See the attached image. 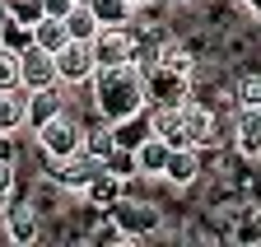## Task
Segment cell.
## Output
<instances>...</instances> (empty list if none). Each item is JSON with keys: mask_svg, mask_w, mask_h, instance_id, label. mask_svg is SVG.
I'll list each match as a JSON object with an SVG mask.
<instances>
[{"mask_svg": "<svg viewBox=\"0 0 261 247\" xmlns=\"http://www.w3.org/2000/svg\"><path fill=\"white\" fill-rule=\"evenodd\" d=\"M93 107L103 121H121V117H136L149 107L145 98V75L140 66H112V70H98L93 75Z\"/></svg>", "mask_w": 261, "mask_h": 247, "instance_id": "6da1fadb", "label": "cell"}, {"mask_svg": "<svg viewBox=\"0 0 261 247\" xmlns=\"http://www.w3.org/2000/svg\"><path fill=\"white\" fill-rule=\"evenodd\" d=\"M33 140H38V149L47 154V159H65V154H75V149H84V126L75 117H51V121H42L38 131H33Z\"/></svg>", "mask_w": 261, "mask_h": 247, "instance_id": "7a4b0ae2", "label": "cell"}, {"mask_svg": "<svg viewBox=\"0 0 261 247\" xmlns=\"http://www.w3.org/2000/svg\"><path fill=\"white\" fill-rule=\"evenodd\" d=\"M108 214L117 219V229H121L126 238H154V233L163 229V210H159L154 201H130V196H121Z\"/></svg>", "mask_w": 261, "mask_h": 247, "instance_id": "3957f363", "label": "cell"}, {"mask_svg": "<svg viewBox=\"0 0 261 247\" xmlns=\"http://www.w3.org/2000/svg\"><path fill=\"white\" fill-rule=\"evenodd\" d=\"M136 33H130V23L126 28H98L93 33V61H98V70H112V66H136Z\"/></svg>", "mask_w": 261, "mask_h": 247, "instance_id": "277c9868", "label": "cell"}, {"mask_svg": "<svg viewBox=\"0 0 261 247\" xmlns=\"http://www.w3.org/2000/svg\"><path fill=\"white\" fill-rule=\"evenodd\" d=\"M56 75H61V89L70 84V89H80V84H93V75H98V61H93V42H80V38H70L61 51H56Z\"/></svg>", "mask_w": 261, "mask_h": 247, "instance_id": "5b68a950", "label": "cell"}, {"mask_svg": "<svg viewBox=\"0 0 261 247\" xmlns=\"http://www.w3.org/2000/svg\"><path fill=\"white\" fill-rule=\"evenodd\" d=\"M103 173V159H93V154L75 149V154H65V159H51V182H56V191H80Z\"/></svg>", "mask_w": 261, "mask_h": 247, "instance_id": "8992f818", "label": "cell"}, {"mask_svg": "<svg viewBox=\"0 0 261 247\" xmlns=\"http://www.w3.org/2000/svg\"><path fill=\"white\" fill-rule=\"evenodd\" d=\"M140 75H145V98L149 103H187L191 98V75H177L168 66H159V61H149Z\"/></svg>", "mask_w": 261, "mask_h": 247, "instance_id": "52a82bcc", "label": "cell"}, {"mask_svg": "<svg viewBox=\"0 0 261 247\" xmlns=\"http://www.w3.org/2000/svg\"><path fill=\"white\" fill-rule=\"evenodd\" d=\"M19 84H23V89H51V84H61V75H56V56L42 51L38 42H33L28 51H19Z\"/></svg>", "mask_w": 261, "mask_h": 247, "instance_id": "ba28073f", "label": "cell"}, {"mask_svg": "<svg viewBox=\"0 0 261 247\" xmlns=\"http://www.w3.org/2000/svg\"><path fill=\"white\" fill-rule=\"evenodd\" d=\"M201 173H205V154L196 149V145L168 149V168H163V182H168V187H182V191H187Z\"/></svg>", "mask_w": 261, "mask_h": 247, "instance_id": "9c48e42d", "label": "cell"}, {"mask_svg": "<svg viewBox=\"0 0 261 247\" xmlns=\"http://www.w3.org/2000/svg\"><path fill=\"white\" fill-rule=\"evenodd\" d=\"M233 149L243 159H261V103H243L233 117Z\"/></svg>", "mask_w": 261, "mask_h": 247, "instance_id": "30bf717a", "label": "cell"}, {"mask_svg": "<svg viewBox=\"0 0 261 247\" xmlns=\"http://www.w3.org/2000/svg\"><path fill=\"white\" fill-rule=\"evenodd\" d=\"M149 131L163 135L173 149L177 145H191L187 140V117H182V103H149Z\"/></svg>", "mask_w": 261, "mask_h": 247, "instance_id": "8fae6325", "label": "cell"}, {"mask_svg": "<svg viewBox=\"0 0 261 247\" xmlns=\"http://www.w3.org/2000/svg\"><path fill=\"white\" fill-rule=\"evenodd\" d=\"M61 112H65L61 84H51V89H28V121H23V131H38L42 121H51Z\"/></svg>", "mask_w": 261, "mask_h": 247, "instance_id": "7c38bea8", "label": "cell"}, {"mask_svg": "<svg viewBox=\"0 0 261 247\" xmlns=\"http://www.w3.org/2000/svg\"><path fill=\"white\" fill-rule=\"evenodd\" d=\"M182 117H187V140H191L196 149L215 145V112H210L201 98H187V103H182Z\"/></svg>", "mask_w": 261, "mask_h": 247, "instance_id": "4fadbf2b", "label": "cell"}, {"mask_svg": "<svg viewBox=\"0 0 261 247\" xmlns=\"http://www.w3.org/2000/svg\"><path fill=\"white\" fill-rule=\"evenodd\" d=\"M168 140H163V135H145L140 145H136V168H140V177H163V168H168Z\"/></svg>", "mask_w": 261, "mask_h": 247, "instance_id": "5bb4252c", "label": "cell"}, {"mask_svg": "<svg viewBox=\"0 0 261 247\" xmlns=\"http://www.w3.org/2000/svg\"><path fill=\"white\" fill-rule=\"evenodd\" d=\"M28 121V89L14 84V89H0V131H23Z\"/></svg>", "mask_w": 261, "mask_h": 247, "instance_id": "9a60e30c", "label": "cell"}, {"mask_svg": "<svg viewBox=\"0 0 261 247\" xmlns=\"http://www.w3.org/2000/svg\"><path fill=\"white\" fill-rule=\"evenodd\" d=\"M5 238L28 247V242H38V210L33 205H10L5 210Z\"/></svg>", "mask_w": 261, "mask_h": 247, "instance_id": "2e32d148", "label": "cell"}, {"mask_svg": "<svg viewBox=\"0 0 261 247\" xmlns=\"http://www.w3.org/2000/svg\"><path fill=\"white\" fill-rule=\"evenodd\" d=\"M33 42H38L42 51H61L65 42H70V28H65V19H56V14H42L38 23H33Z\"/></svg>", "mask_w": 261, "mask_h": 247, "instance_id": "e0dca14e", "label": "cell"}, {"mask_svg": "<svg viewBox=\"0 0 261 247\" xmlns=\"http://www.w3.org/2000/svg\"><path fill=\"white\" fill-rule=\"evenodd\" d=\"M84 5L93 10L98 28H126L130 19H136V10H130V0H84Z\"/></svg>", "mask_w": 261, "mask_h": 247, "instance_id": "ac0fdd59", "label": "cell"}, {"mask_svg": "<svg viewBox=\"0 0 261 247\" xmlns=\"http://www.w3.org/2000/svg\"><path fill=\"white\" fill-rule=\"evenodd\" d=\"M84 196H89L93 205H103V210H112V205H117V201H121L126 191H121V177L103 168V173H98V177L89 182V187H84Z\"/></svg>", "mask_w": 261, "mask_h": 247, "instance_id": "d6986e66", "label": "cell"}, {"mask_svg": "<svg viewBox=\"0 0 261 247\" xmlns=\"http://www.w3.org/2000/svg\"><path fill=\"white\" fill-rule=\"evenodd\" d=\"M154 61H159V66H168V70H177V75H191V70H196V61H191V51H187L182 42H173V38L154 47Z\"/></svg>", "mask_w": 261, "mask_h": 247, "instance_id": "ffe728a7", "label": "cell"}, {"mask_svg": "<svg viewBox=\"0 0 261 247\" xmlns=\"http://www.w3.org/2000/svg\"><path fill=\"white\" fill-rule=\"evenodd\" d=\"M65 28H70V38L93 42V33H98V19H93V10L84 5V0H75V5H70V14H65Z\"/></svg>", "mask_w": 261, "mask_h": 247, "instance_id": "44dd1931", "label": "cell"}, {"mask_svg": "<svg viewBox=\"0 0 261 247\" xmlns=\"http://www.w3.org/2000/svg\"><path fill=\"white\" fill-rule=\"evenodd\" d=\"M112 149H117V135H112V121L108 126H93V131H84V154H93V159H112Z\"/></svg>", "mask_w": 261, "mask_h": 247, "instance_id": "7402d4cb", "label": "cell"}, {"mask_svg": "<svg viewBox=\"0 0 261 247\" xmlns=\"http://www.w3.org/2000/svg\"><path fill=\"white\" fill-rule=\"evenodd\" d=\"M0 47H5V51H28L33 47V28L19 23V19H5V23H0Z\"/></svg>", "mask_w": 261, "mask_h": 247, "instance_id": "603a6c76", "label": "cell"}, {"mask_svg": "<svg viewBox=\"0 0 261 247\" xmlns=\"http://www.w3.org/2000/svg\"><path fill=\"white\" fill-rule=\"evenodd\" d=\"M19 84V51L0 47V89H14Z\"/></svg>", "mask_w": 261, "mask_h": 247, "instance_id": "cb8c5ba5", "label": "cell"}, {"mask_svg": "<svg viewBox=\"0 0 261 247\" xmlns=\"http://www.w3.org/2000/svg\"><path fill=\"white\" fill-rule=\"evenodd\" d=\"M14 182H19V163L0 159V205H5V201L14 196Z\"/></svg>", "mask_w": 261, "mask_h": 247, "instance_id": "d4e9b609", "label": "cell"}, {"mask_svg": "<svg viewBox=\"0 0 261 247\" xmlns=\"http://www.w3.org/2000/svg\"><path fill=\"white\" fill-rule=\"evenodd\" d=\"M70 5H75V0H42V10H47V14H56V19L70 14Z\"/></svg>", "mask_w": 261, "mask_h": 247, "instance_id": "484cf974", "label": "cell"}, {"mask_svg": "<svg viewBox=\"0 0 261 247\" xmlns=\"http://www.w3.org/2000/svg\"><path fill=\"white\" fill-rule=\"evenodd\" d=\"M243 103H261V79H247L243 84Z\"/></svg>", "mask_w": 261, "mask_h": 247, "instance_id": "4316f807", "label": "cell"}, {"mask_svg": "<svg viewBox=\"0 0 261 247\" xmlns=\"http://www.w3.org/2000/svg\"><path fill=\"white\" fill-rule=\"evenodd\" d=\"M238 5H243L247 14H256V19H261V0H238Z\"/></svg>", "mask_w": 261, "mask_h": 247, "instance_id": "83f0119b", "label": "cell"}, {"mask_svg": "<svg viewBox=\"0 0 261 247\" xmlns=\"http://www.w3.org/2000/svg\"><path fill=\"white\" fill-rule=\"evenodd\" d=\"M149 5H154V0H130V10H136V14H140V10H149Z\"/></svg>", "mask_w": 261, "mask_h": 247, "instance_id": "f1b7e54d", "label": "cell"}, {"mask_svg": "<svg viewBox=\"0 0 261 247\" xmlns=\"http://www.w3.org/2000/svg\"><path fill=\"white\" fill-rule=\"evenodd\" d=\"M10 19V5H5V0H0V23H5Z\"/></svg>", "mask_w": 261, "mask_h": 247, "instance_id": "f546056e", "label": "cell"}]
</instances>
